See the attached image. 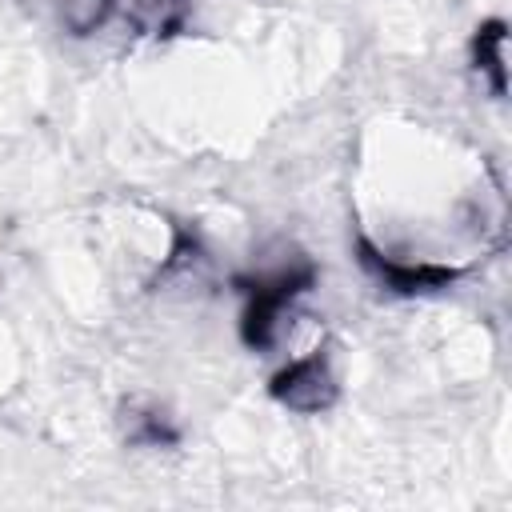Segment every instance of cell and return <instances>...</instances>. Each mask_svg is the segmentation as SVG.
I'll return each mask as SVG.
<instances>
[{"instance_id":"1","label":"cell","mask_w":512,"mask_h":512,"mask_svg":"<svg viewBox=\"0 0 512 512\" xmlns=\"http://www.w3.org/2000/svg\"><path fill=\"white\" fill-rule=\"evenodd\" d=\"M316 280V268L296 256L256 280H236L240 292H244V316H240V340L252 348V352H268L280 336V320L284 312L292 308L296 296H304Z\"/></svg>"},{"instance_id":"2","label":"cell","mask_w":512,"mask_h":512,"mask_svg":"<svg viewBox=\"0 0 512 512\" xmlns=\"http://www.w3.org/2000/svg\"><path fill=\"white\" fill-rule=\"evenodd\" d=\"M272 400L284 404L288 412H300V416H316V412H328L340 396V384H336V372H332V356L328 348H312L296 360H288L272 384H268Z\"/></svg>"},{"instance_id":"3","label":"cell","mask_w":512,"mask_h":512,"mask_svg":"<svg viewBox=\"0 0 512 512\" xmlns=\"http://www.w3.org/2000/svg\"><path fill=\"white\" fill-rule=\"evenodd\" d=\"M356 252H360V264L396 296H416V292H436V288H448L452 280H460V268H448V264H428V260H396L388 252H380L368 236L356 240Z\"/></svg>"},{"instance_id":"4","label":"cell","mask_w":512,"mask_h":512,"mask_svg":"<svg viewBox=\"0 0 512 512\" xmlns=\"http://www.w3.org/2000/svg\"><path fill=\"white\" fill-rule=\"evenodd\" d=\"M120 428H124V440H128V444H140V448H172V444L180 440L176 420H172L160 404H148V400L124 404Z\"/></svg>"},{"instance_id":"5","label":"cell","mask_w":512,"mask_h":512,"mask_svg":"<svg viewBox=\"0 0 512 512\" xmlns=\"http://www.w3.org/2000/svg\"><path fill=\"white\" fill-rule=\"evenodd\" d=\"M504 36H508L504 20H484V24L476 28V36H472V64H476V72H484V76H488V84H492V92H496V96H504V92H508Z\"/></svg>"},{"instance_id":"6","label":"cell","mask_w":512,"mask_h":512,"mask_svg":"<svg viewBox=\"0 0 512 512\" xmlns=\"http://www.w3.org/2000/svg\"><path fill=\"white\" fill-rule=\"evenodd\" d=\"M124 12H128V20H132L136 32L168 40V36H176V32L184 28V20H188V0H128Z\"/></svg>"},{"instance_id":"7","label":"cell","mask_w":512,"mask_h":512,"mask_svg":"<svg viewBox=\"0 0 512 512\" xmlns=\"http://www.w3.org/2000/svg\"><path fill=\"white\" fill-rule=\"evenodd\" d=\"M112 12H116V0H64L60 4V20L72 36H92L96 28L108 24Z\"/></svg>"}]
</instances>
